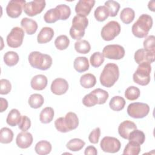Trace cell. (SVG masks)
I'll return each instance as SVG.
<instances>
[{
	"label": "cell",
	"instance_id": "1",
	"mask_svg": "<svg viewBox=\"0 0 155 155\" xmlns=\"http://www.w3.org/2000/svg\"><path fill=\"white\" fill-rule=\"evenodd\" d=\"M153 26V18L147 14L141 15L131 27L134 36L138 38H145Z\"/></svg>",
	"mask_w": 155,
	"mask_h": 155
},
{
	"label": "cell",
	"instance_id": "2",
	"mask_svg": "<svg viewBox=\"0 0 155 155\" xmlns=\"http://www.w3.org/2000/svg\"><path fill=\"white\" fill-rule=\"evenodd\" d=\"M119 77V67L116 64H106L100 75L99 80L102 85L110 88L114 85Z\"/></svg>",
	"mask_w": 155,
	"mask_h": 155
},
{
	"label": "cell",
	"instance_id": "3",
	"mask_svg": "<svg viewBox=\"0 0 155 155\" xmlns=\"http://www.w3.org/2000/svg\"><path fill=\"white\" fill-rule=\"evenodd\" d=\"M28 60L32 67L41 70L49 69L53 62L52 58L50 55L42 54L37 51L31 52L28 55Z\"/></svg>",
	"mask_w": 155,
	"mask_h": 155
},
{
	"label": "cell",
	"instance_id": "4",
	"mask_svg": "<svg viewBox=\"0 0 155 155\" xmlns=\"http://www.w3.org/2000/svg\"><path fill=\"white\" fill-rule=\"evenodd\" d=\"M88 24V19L86 16L76 15L72 20V25L70 29V36L75 40H81L84 35L85 28Z\"/></svg>",
	"mask_w": 155,
	"mask_h": 155
},
{
	"label": "cell",
	"instance_id": "5",
	"mask_svg": "<svg viewBox=\"0 0 155 155\" xmlns=\"http://www.w3.org/2000/svg\"><path fill=\"white\" fill-rule=\"evenodd\" d=\"M151 71V64L148 62H142L139 64L133 76V81L140 85H147L150 82Z\"/></svg>",
	"mask_w": 155,
	"mask_h": 155
},
{
	"label": "cell",
	"instance_id": "6",
	"mask_svg": "<svg viewBox=\"0 0 155 155\" xmlns=\"http://www.w3.org/2000/svg\"><path fill=\"white\" fill-rule=\"evenodd\" d=\"M128 114L134 119H142L148 115L150 107L147 104L134 102L128 105L127 110Z\"/></svg>",
	"mask_w": 155,
	"mask_h": 155
},
{
	"label": "cell",
	"instance_id": "7",
	"mask_svg": "<svg viewBox=\"0 0 155 155\" xmlns=\"http://www.w3.org/2000/svg\"><path fill=\"white\" fill-rule=\"evenodd\" d=\"M120 25L115 21H109L102 28L101 35L104 41H110L114 39L120 32Z\"/></svg>",
	"mask_w": 155,
	"mask_h": 155
},
{
	"label": "cell",
	"instance_id": "8",
	"mask_svg": "<svg viewBox=\"0 0 155 155\" xmlns=\"http://www.w3.org/2000/svg\"><path fill=\"white\" fill-rule=\"evenodd\" d=\"M24 37V30L19 27H15L7 36V45L12 48L19 47L22 44Z\"/></svg>",
	"mask_w": 155,
	"mask_h": 155
},
{
	"label": "cell",
	"instance_id": "9",
	"mask_svg": "<svg viewBox=\"0 0 155 155\" xmlns=\"http://www.w3.org/2000/svg\"><path fill=\"white\" fill-rule=\"evenodd\" d=\"M124 48L118 44L108 45L104 47L102 50V54L104 57L109 59L119 60L125 56Z\"/></svg>",
	"mask_w": 155,
	"mask_h": 155
},
{
	"label": "cell",
	"instance_id": "10",
	"mask_svg": "<svg viewBox=\"0 0 155 155\" xmlns=\"http://www.w3.org/2000/svg\"><path fill=\"white\" fill-rule=\"evenodd\" d=\"M100 147L104 152L115 153L120 150L121 143L116 137L105 136L101 140Z\"/></svg>",
	"mask_w": 155,
	"mask_h": 155
},
{
	"label": "cell",
	"instance_id": "11",
	"mask_svg": "<svg viewBox=\"0 0 155 155\" xmlns=\"http://www.w3.org/2000/svg\"><path fill=\"white\" fill-rule=\"evenodd\" d=\"M46 2L44 0H35L26 2L24 6L25 13L29 16H34L41 13L45 7Z\"/></svg>",
	"mask_w": 155,
	"mask_h": 155
},
{
	"label": "cell",
	"instance_id": "12",
	"mask_svg": "<svg viewBox=\"0 0 155 155\" xmlns=\"http://www.w3.org/2000/svg\"><path fill=\"white\" fill-rule=\"evenodd\" d=\"M26 4L25 0L10 1L6 7V13L12 18H17L22 13L24 6Z\"/></svg>",
	"mask_w": 155,
	"mask_h": 155
},
{
	"label": "cell",
	"instance_id": "13",
	"mask_svg": "<svg viewBox=\"0 0 155 155\" xmlns=\"http://www.w3.org/2000/svg\"><path fill=\"white\" fill-rule=\"evenodd\" d=\"M134 61L137 64L142 62L153 63L155 60V53L148 51L144 48L137 50L134 56Z\"/></svg>",
	"mask_w": 155,
	"mask_h": 155
},
{
	"label": "cell",
	"instance_id": "14",
	"mask_svg": "<svg viewBox=\"0 0 155 155\" xmlns=\"http://www.w3.org/2000/svg\"><path fill=\"white\" fill-rule=\"evenodd\" d=\"M94 4L95 1L94 0H80L75 6V12L77 15L84 16H88L94 7Z\"/></svg>",
	"mask_w": 155,
	"mask_h": 155
},
{
	"label": "cell",
	"instance_id": "15",
	"mask_svg": "<svg viewBox=\"0 0 155 155\" xmlns=\"http://www.w3.org/2000/svg\"><path fill=\"white\" fill-rule=\"evenodd\" d=\"M51 91L56 95H62L68 90V84L63 78L55 79L51 84Z\"/></svg>",
	"mask_w": 155,
	"mask_h": 155
},
{
	"label": "cell",
	"instance_id": "16",
	"mask_svg": "<svg viewBox=\"0 0 155 155\" xmlns=\"http://www.w3.org/2000/svg\"><path fill=\"white\" fill-rule=\"evenodd\" d=\"M33 140V136L30 133L22 131L17 135L16 143L17 146L20 148L25 149L31 146Z\"/></svg>",
	"mask_w": 155,
	"mask_h": 155
},
{
	"label": "cell",
	"instance_id": "17",
	"mask_svg": "<svg viewBox=\"0 0 155 155\" xmlns=\"http://www.w3.org/2000/svg\"><path fill=\"white\" fill-rule=\"evenodd\" d=\"M136 129H137L136 125L133 122L127 120L119 124L118 127V133L122 138L128 139L131 132Z\"/></svg>",
	"mask_w": 155,
	"mask_h": 155
},
{
	"label": "cell",
	"instance_id": "18",
	"mask_svg": "<svg viewBox=\"0 0 155 155\" xmlns=\"http://www.w3.org/2000/svg\"><path fill=\"white\" fill-rule=\"evenodd\" d=\"M47 78L44 74H37L32 78L30 85L35 90H42L47 85Z\"/></svg>",
	"mask_w": 155,
	"mask_h": 155
},
{
	"label": "cell",
	"instance_id": "19",
	"mask_svg": "<svg viewBox=\"0 0 155 155\" xmlns=\"http://www.w3.org/2000/svg\"><path fill=\"white\" fill-rule=\"evenodd\" d=\"M54 36V30L51 27H43L37 36L39 44H45L50 42Z\"/></svg>",
	"mask_w": 155,
	"mask_h": 155
},
{
	"label": "cell",
	"instance_id": "20",
	"mask_svg": "<svg viewBox=\"0 0 155 155\" xmlns=\"http://www.w3.org/2000/svg\"><path fill=\"white\" fill-rule=\"evenodd\" d=\"M21 25L26 33L29 35L35 33L38 29L37 22L35 20L28 18H24L22 19L21 21Z\"/></svg>",
	"mask_w": 155,
	"mask_h": 155
},
{
	"label": "cell",
	"instance_id": "21",
	"mask_svg": "<svg viewBox=\"0 0 155 155\" xmlns=\"http://www.w3.org/2000/svg\"><path fill=\"white\" fill-rule=\"evenodd\" d=\"M64 121L69 131L76 129L79 125V119L76 114L73 112L67 113L64 117Z\"/></svg>",
	"mask_w": 155,
	"mask_h": 155
},
{
	"label": "cell",
	"instance_id": "22",
	"mask_svg": "<svg viewBox=\"0 0 155 155\" xmlns=\"http://www.w3.org/2000/svg\"><path fill=\"white\" fill-rule=\"evenodd\" d=\"M74 68L79 73H82L88 70L89 62L86 57L79 56L76 58L73 62Z\"/></svg>",
	"mask_w": 155,
	"mask_h": 155
},
{
	"label": "cell",
	"instance_id": "23",
	"mask_svg": "<svg viewBox=\"0 0 155 155\" xmlns=\"http://www.w3.org/2000/svg\"><path fill=\"white\" fill-rule=\"evenodd\" d=\"M80 84L84 88H91L96 85V78L91 73H86L81 77Z\"/></svg>",
	"mask_w": 155,
	"mask_h": 155
},
{
	"label": "cell",
	"instance_id": "24",
	"mask_svg": "<svg viewBox=\"0 0 155 155\" xmlns=\"http://www.w3.org/2000/svg\"><path fill=\"white\" fill-rule=\"evenodd\" d=\"M51 145L47 140L39 141L35 145V150L39 155H46L51 151Z\"/></svg>",
	"mask_w": 155,
	"mask_h": 155
},
{
	"label": "cell",
	"instance_id": "25",
	"mask_svg": "<svg viewBox=\"0 0 155 155\" xmlns=\"http://www.w3.org/2000/svg\"><path fill=\"white\" fill-rule=\"evenodd\" d=\"M21 115L20 112L18 110L13 108L10 110V111L8 113L6 122L8 125H9L11 127H15L16 125H18L21 119Z\"/></svg>",
	"mask_w": 155,
	"mask_h": 155
},
{
	"label": "cell",
	"instance_id": "26",
	"mask_svg": "<svg viewBox=\"0 0 155 155\" xmlns=\"http://www.w3.org/2000/svg\"><path fill=\"white\" fill-rule=\"evenodd\" d=\"M125 105V101L124 98L119 96H115L113 97L109 102L110 108L116 111H119L123 110Z\"/></svg>",
	"mask_w": 155,
	"mask_h": 155
},
{
	"label": "cell",
	"instance_id": "27",
	"mask_svg": "<svg viewBox=\"0 0 155 155\" xmlns=\"http://www.w3.org/2000/svg\"><path fill=\"white\" fill-rule=\"evenodd\" d=\"M54 115V110L50 107L44 108L39 114V120L42 124H48L52 121Z\"/></svg>",
	"mask_w": 155,
	"mask_h": 155
},
{
	"label": "cell",
	"instance_id": "28",
	"mask_svg": "<svg viewBox=\"0 0 155 155\" xmlns=\"http://www.w3.org/2000/svg\"><path fill=\"white\" fill-rule=\"evenodd\" d=\"M135 13L133 9L130 7H126L122 10L120 14V18L123 23L129 24L134 20Z\"/></svg>",
	"mask_w": 155,
	"mask_h": 155
},
{
	"label": "cell",
	"instance_id": "29",
	"mask_svg": "<svg viewBox=\"0 0 155 155\" xmlns=\"http://www.w3.org/2000/svg\"><path fill=\"white\" fill-rule=\"evenodd\" d=\"M44 102L43 96L38 93H34L30 95L28 99V104L32 108L37 109L40 108Z\"/></svg>",
	"mask_w": 155,
	"mask_h": 155
},
{
	"label": "cell",
	"instance_id": "30",
	"mask_svg": "<svg viewBox=\"0 0 155 155\" xmlns=\"http://www.w3.org/2000/svg\"><path fill=\"white\" fill-rule=\"evenodd\" d=\"M19 56L15 51H9L6 52L4 55V61L5 64L9 67H12L16 65L19 61Z\"/></svg>",
	"mask_w": 155,
	"mask_h": 155
},
{
	"label": "cell",
	"instance_id": "31",
	"mask_svg": "<svg viewBox=\"0 0 155 155\" xmlns=\"http://www.w3.org/2000/svg\"><path fill=\"white\" fill-rule=\"evenodd\" d=\"M140 151V145L137 142L129 141V142L125 146L123 154H130V155H138Z\"/></svg>",
	"mask_w": 155,
	"mask_h": 155
},
{
	"label": "cell",
	"instance_id": "32",
	"mask_svg": "<svg viewBox=\"0 0 155 155\" xmlns=\"http://www.w3.org/2000/svg\"><path fill=\"white\" fill-rule=\"evenodd\" d=\"M95 19L99 22L104 21L109 16V11L105 5L97 7L94 12Z\"/></svg>",
	"mask_w": 155,
	"mask_h": 155
},
{
	"label": "cell",
	"instance_id": "33",
	"mask_svg": "<svg viewBox=\"0 0 155 155\" xmlns=\"http://www.w3.org/2000/svg\"><path fill=\"white\" fill-rule=\"evenodd\" d=\"M44 19L45 22L48 24L54 23L60 19V16L58 10L55 7L48 10L44 15Z\"/></svg>",
	"mask_w": 155,
	"mask_h": 155
},
{
	"label": "cell",
	"instance_id": "34",
	"mask_svg": "<svg viewBox=\"0 0 155 155\" xmlns=\"http://www.w3.org/2000/svg\"><path fill=\"white\" fill-rule=\"evenodd\" d=\"M13 139V133L10 128L3 127L0 130V142L1 143H9Z\"/></svg>",
	"mask_w": 155,
	"mask_h": 155
},
{
	"label": "cell",
	"instance_id": "35",
	"mask_svg": "<svg viewBox=\"0 0 155 155\" xmlns=\"http://www.w3.org/2000/svg\"><path fill=\"white\" fill-rule=\"evenodd\" d=\"M85 143L84 140L78 138H74L69 140L66 145L67 148L71 151H80L85 145Z\"/></svg>",
	"mask_w": 155,
	"mask_h": 155
},
{
	"label": "cell",
	"instance_id": "36",
	"mask_svg": "<svg viewBox=\"0 0 155 155\" xmlns=\"http://www.w3.org/2000/svg\"><path fill=\"white\" fill-rule=\"evenodd\" d=\"M74 49L81 54H87L91 50L90 43L86 40H79L74 43Z\"/></svg>",
	"mask_w": 155,
	"mask_h": 155
},
{
	"label": "cell",
	"instance_id": "37",
	"mask_svg": "<svg viewBox=\"0 0 155 155\" xmlns=\"http://www.w3.org/2000/svg\"><path fill=\"white\" fill-rule=\"evenodd\" d=\"M128 140L138 143L140 145L143 143L145 140V135L142 131L139 130H134L129 135Z\"/></svg>",
	"mask_w": 155,
	"mask_h": 155
},
{
	"label": "cell",
	"instance_id": "38",
	"mask_svg": "<svg viewBox=\"0 0 155 155\" xmlns=\"http://www.w3.org/2000/svg\"><path fill=\"white\" fill-rule=\"evenodd\" d=\"M70 44V40L66 35H60L54 41V45L57 49L64 50L67 48Z\"/></svg>",
	"mask_w": 155,
	"mask_h": 155
},
{
	"label": "cell",
	"instance_id": "39",
	"mask_svg": "<svg viewBox=\"0 0 155 155\" xmlns=\"http://www.w3.org/2000/svg\"><path fill=\"white\" fill-rule=\"evenodd\" d=\"M105 6L108 8L109 11V16L111 17L116 16L120 8V4L117 2L113 0H109L105 2Z\"/></svg>",
	"mask_w": 155,
	"mask_h": 155
},
{
	"label": "cell",
	"instance_id": "40",
	"mask_svg": "<svg viewBox=\"0 0 155 155\" xmlns=\"http://www.w3.org/2000/svg\"><path fill=\"white\" fill-rule=\"evenodd\" d=\"M140 94V90L134 86H130L128 87L125 91V97L130 101H134L138 99Z\"/></svg>",
	"mask_w": 155,
	"mask_h": 155
},
{
	"label": "cell",
	"instance_id": "41",
	"mask_svg": "<svg viewBox=\"0 0 155 155\" xmlns=\"http://www.w3.org/2000/svg\"><path fill=\"white\" fill-rule=\"evenodd\" d=\"M104 56L102 53L97 51L93 53L90 58L91 65L95 68L100 67L104 62Z\"/></svg>",
	"mask_w": 155,
	"mask_h": 155
},
{
	"label": "cell",
	"instance_id": "42",
	"mask_svg": "<svg viewBox=\"0 0 155 155\" xmlns=\"http://www.w3.org/2000/svg\"><path fill=\"white\" fill-rule=\"evenodd\" d=\"M56 8L58 10L61 20H67L70 16L71 9L68 5L66 4H60L58 5Z\"/></svg>",
	"mask_w": 155,
	"mask_h": 155
},
{
	"label": "cell",
	"instance_id": "43",
	"mask_svg": "<svg viewBox=\"0 0 155 155\" xmlns=\"http://www.w3.org/2000/svg\"><path fill=\"white\" fill-rule=\"evenodd\" d=\"M92 93L95 94L98 99V104L101 105L106 102L108 98L109 94L108 92L101 88H96L91 91Z\"/></svg>",
	"mask_w": 155,
	"mask_h": 155
},
{
	"label": "cell",
	"instance_id": "44",
	"mask_svg": "<svg viewBox=\"0 0 155 155\" xmlns=\"http://www.w3.org/2000/svg\"><path fill=\"white\" fill-rule=\"evenodd\" d=\"M82 104L87 107H93L96 104H98V99L95 94L91 92L86 94L82 99Z\"/></svg>",
	"mask_w": 155,
	"mask_h": 155
},
{
	"label": "cell",
	"instance_id": "45",
	"mask_svg": "<svg viewBox=\"0 0 155 155\" xmlns=\"http://www.w3.org/2000/svg\"><path fill=\"white\" fill-rule=\"evenodd\" d=\"M143 45L144 49L155 53V37L153 35L148 36L143 41Z\"/></svg>",
	"mask_w": 155,
	"mask_h": 155
},
{
	"label": "cell",
	"instance_id": "46",
	"mask_svg": "<svg viewBox=\"0 0 155 155\" xmlns=\"http://www.w3.org/2000/svg\"><path fill=\"white\" fill-rule=\"evenodd\" d=\"M1 84V94H8L12 89V85L10 81L5 79H2L0 80Z\"/></svg>",
	"mask_w": 155,
	"mask_h": 155
},
{
	"label": "cell",
	"instance_id": "47",
	"mask_svg": "<svg viewBox=\"0 0 155 155\" xmlns=\"http://www.w3.org/2000/svg\"><path fill=\"white\" fill-rule=\"evenodd\" d=\"M30 127L31 121L29 117L27 116H22L21 120L18 124L19 128L23 131H26L30 128Z\"/></svg>",
	"mask_w": 155,
	"mask_h": 155
},
{
	"label": "cell",
	"instance_id": "48",
	"mask_svg": "<svg viewBox=\"0 0 155 155\" xmlns=\"http://www.w3.org/2000/svg\"><path fill=\"white\" fill-rule=\"evenodd\" d=\"M100 136L101 129L99 127H97L91 131L88 136V140L91 143L96 144L99 142Z\"/></svg>",
	"mask_w": 155,
	"mask_h": 155
},
{
	"label": "cell",
	"instance_id": "49",
	"mask_svg": "<svg viewBox=\"0 0 155 155\" xmlns=\"http://www.w3.org/2000/svg\"><path fill=\"white\" fill-rule=\"evenodd\" d=\"M54 126L56 130L59 132L67 133L70 131L64 124L63 117H59L54 121Z\"/></svg>",
	"mask_w": 155,
	"mask_h": 155
},
{
	"label": "cell",
	"instance_id": "50",
	"mask_svg": "<svg viewBox=\"0 0 155 155\" xmlns=\"http://www.w3.org/2000/svg\"><path fill=\"white\" fill-rule=\"evenodd\" d=\"M84 154L85 155H88V154L96 155L97 154V151L96 148L94 146L90 145V146H88L85 148V151H84Z\"/></svg>",
	"mask_w": 155,
	"mask_h": 155
},
{
	"label": "cell",
	"instance_id": "51",
	"mask_svg": "<svg viewBox=\"0 0 155 155\" xmlns=\"http://www.w3.org/2000/svg\"><path fill=\"white\" fill-rule=\"evenodd\" d=\"M1 100V109L0 111L1 113L4 112V111H5L8 107V102L7 101L3 98V97H1L0 99Z\"/></svg>",
	"mask_w": 155,
	"mask_h": 155
},
{
	"label": "cell",
	"instance_id": "52",
	"mask_svg": "<svg viewBox=\"0 0 155 155\" xmlns=\"http://www.w3.org/2000/svg\"><path fill=\"white\" fill-rule=\"evenodd\" d=\"M154 4H155V2L154 1H149L148 4V7L149 10L153 12L155 11V5Z\"/></svg>",
	"mask_w": 155,
	"mask_h": 155
}]
</instances>
